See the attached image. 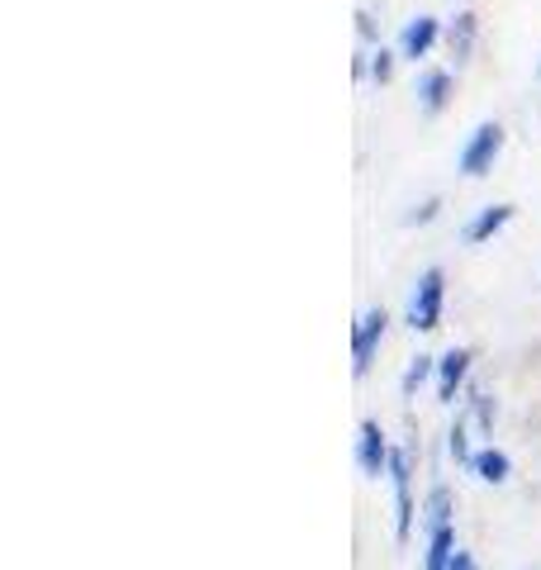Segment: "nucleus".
<instances>
[{
	"label": "nucleus",
	"instance_id": "1",
	"mask_svg": "<svg viewBox=\"0 0 541 570\" xmlns=\"http://www.w3.org/2000/svg\"><path fill=\"white\" fill-rule=\"evenodd\" d=\"M442 309H446V272L442 266H423L419 281H413V291H409L404 324L413 333H437L442 328Z\"/></svg>",
	"mask_w": 541,
	"mask_h": 570
},
{
	"label": "nucleus",
	"instance_id": "18",
	"mask_svg": "<svg viewBox=\"0 0 541 570\" xmlns=\"http://www.w3.org/2000/svg\"><path fill=\"white\" fill-rule=\"evenodd\" d=\"M442 214V195H427V200H419L409 214H404V228H423V224H432Z\"/></svg>",
	"mask_w": 541,
	"mask_h": 570
},
{
	"label": "nucleus",
	"instance_id": "19",
	"mask_svg": "<svg viewBox=\"0 0 541 570\" xmlns=\"http://www.w3.org/2000/svg\"><path fill=\"white\" fill-rule=\"evenodd\" d=\"M356 33H361V39H366V43H381V29H375V20H371L366 10L356 14Z\"/></svg>",
	"mask_w": 541,
	"mask_h": 570
},
{
	"label": "nucleus",
	"instance_id": "2",
	"mask_svg": "<svg viewBox=\"0 0 541 570\" xmlns=\"http://www.w3.org/2000/svg\"><path fill=\"white\" fill-rule=\"evenodd\" d=\"M503 142H509V134H503V124H499V119L475 124V134L465 138V142H461V153H456V171H461V176H471V181L490 176L494 163H499V153H503Z\"/></svg>",
	"mask_w": 541,
	"mask_h": 570
},
{
	"label": "nucleus",
	"instance_id": "9",
	"mask_svg": "<svg viewBox=\"0 0 541 570\" xmlns=\"http://www.w3.org/2000/svg\"><path fill=\"white\" fill-rule=\"evenodd\" d=\"M509 224H513V205H509V200L484 205V209L475 214V219L465 224V243H471V247H484V243H494V238H499Z\"/></svg>",
	"mask_w": 541,
	"mask_h": 570
},
{
	"label": "nucleus",
	"instance_id": "14",
	"mask_svg": "<svg viewBox=\"0 0 541 570\" xmlns=\"http://www.w3.org/2000/svg\"><path fill=\"white\" fill-rule=\"evenodd\" d=\"M427 381H437V356H413V362L404 366V381H400V395L404 400H413V395H419V390L427 385Z\"/></svg>",
	"mask_w": 541,
	"mask_h": 570
},
{
	"label": "nucleus",
	"instance_id": "13",
	"mask_svg": "<svg viewBox=\"0 0 541 570\" xmlns=\"http://www.w3.org/2000/svg\"><path fill=\"white\" fill-rule=\"evenodd\" d=\"M423 538H427V547H423V570H446V561L461 551L456 528H432V532H423Z\"/></svg>",
	"mask_w": 541,
	"mask_h": 570
},
{
	"label": "nucleus",
	"instance_id": "7",
	"mask_svg": "<svg viewBox=\"0 0 541 570\" xmlns=\"http://www.w3.org/2000/svg\"><path fill=\"white\" fill-rule=\"evenodd\" d=\"M442 33H446V29H442L437 14H413V20L400 29V43H394V48H400L404 62H423L427 52L442 43Z\"/></svg>",
	"mask_w": 541,
	"mask_h": 570
},
{
	"label": "nucleus",
	"instance_id": "4",
	"mask_svg": "<svg viewBox=\"0 0 541 570\" xmlns=\"http://www.w3.org/2000/svg\"><path fill=\"white\" fill-rule=\"evenodd\" d=\"M390 494H394V538L409 542L413 538V466H409V452L404 448H394L390 456Z\"/></svg>",
	"mask_w": 541,
	"mask_h": 570
},
{
	"label": "nucleus",
	"instance_id": "8",
	"mask_svg": "<svg viewBox=\"0 0 541 570\" xmlns=\"http://www.w3.org/2000/svg\"><path fill=\"white\" fill-rule=\"evenodd\" d=\"M471 362H475L471 347H451V352L437 356V400L442 404H456L465 381H471Z\"/></svg>",
	"mask_w": 541,
	"mask_h": 570
},
{
	"label": "nucleus",
	"instance_id": "11",
	"mask_svg": "<svg viewBox=\"0 0 541 570\" xmlns=\"http://www.w3.org/2000/svg\"><path fill=\"white\" fill-rule=\"evenodd\" d=\"M471 471L484 480V485H509L513 461H509V452H503V448H494V442H484V448L475 452V461H471Z\"/></svg>",
	"mask_w": 541,
	"mask_h": 570
},
{
	"label": "nucleus",
	"instance_id": "20",
	"mask_svg": "<svg viewBox=\"0 0 541 570\" xmlns=\"http://www.w3.org/2000/svg\"><path fill=\"white\" fill-rule=\"evenodd\" d=\"M446 570H480V561H475V557H471V551H465V547H461V551H456V557H451V561H446Z\"/></svg>",
	"mask_w": 541,
	"mask_h": 570
},
{
	"label": "nucleus",
	"instance_id": "21",
	"mask_svg": "<svg viewBox=\"0 0 541 570\" xmlns=\"http://www.w3.org/2000/svg\"><path fill=\"white\" fill-rule=\"evenodd\" d=\"M537 77H541V62H537Z\"/></svg>",
	"mask_w": 541,
	"mask_h": 570
},
{
	"label": "nucleus",
	"instance_id": "6",
	"mask_svg": "<svg viewBox=\"0 0 541 570\" xmlns=\"http://www.w3.org/2000/svg\"><path fill=\"white\" fill-rule=\"evenodd\" d=\"M451 96H456V81H451V71L446 67H423L419 71V81H413V100H419V115L427 119H437Z\"/></svg>",
	"mask_w": 541,
	"mask_h": 570
},
{
	"label": "nucleus",
	"instance_id": "12",
	"mask_svg": "<svg viewBox=\"0 0 541 570\" xmlns=\"http://www.w3.org/2000/svg\"><path fill=\"white\" fill-rule=\"evenodd\" d=\"M432 528H456V499H451L442 480L423 499V532H432Z\"/></svg>",
	"mask_w": 541,
	"mask_h": 570
},
{
	"label": "nucleus",
	"instance_id": "15",
	"mask_svg": "<svg viewBox=\"0 0 541 570\" xmlns=\"http://www.w3.org/2000/svg\"><path fill=\"white\" fill-rule=\"evenodd\" d=\"M446 452L456 466L471 471V461H475V448H471V423H465V414H456V423L446 428Z\"/></svg>",
	"mask_w": 541,
	"mask_h": 570
},
{
	"label": "nucleus",
	"instance_id": "16",
	"mask_svg": "<svg viewBox=\"0 0 541 570\" xmlns=\"http://www.w3.org/2000/svg\"><path fill=\"white\" fill-rule=\"evenodd\" d=\"M471 419H475V428L484 438H494V419H499V404H494V395H484V390H471Z\"/></svg>",
	"mask_w": 541,
	"mask_h": 570
},
{
	"label": "nucleus",
	"instance_id": "5",
	"mask_svg": "<svg viewBox=\"0 0 541 570\" xmlns=\"http://www.w3.org/2000/svg\"><path fill=\"white\" fill-rule=\"evenodd\" d=\"M390 456H394V442L385 438V428L375 419H361V433H356V466L366 480H381L390 475Z\"/></svg>",
	"mask_w": 541,
	"mask_h": 570
},
{
	"label": "nucleus",
	"instance_id": "10",
	"mask_svg": "<svg viewBox=\"0 0 541 570\" xmlns=\"http://www.w3.org/2000/svg\"><path fill=\"white\" fill-rule=\"evenodd\" d=\"M475 39H480V20H475L471 10H461L456 20L446 24V33H442V43H446V52H451L456 62L471 58V52H475Z\"/></svg>",
	"mask_w": 541,
	"mask_h": 570
},
{
	"label": "nucleus",
	"instance_id": "3",
	"mask_svg": "<svg viewBox=\"0 0 541 570\" xmlns=\"http://www.w3.org/2000/svg\"><path fill=\"white\" fill-rule=\"evenodd\" d=\"M385 333H390V309H381V305H371V309L352 324V376H356V381L371 376L375 352H381Z\"/></svg>",
	"mask_w": 541,
	"mask_h": 570
},
{
	"label": "nucleus",
	"instance_id": "17",
	"mask_svg": "<svg viewBox=\"0 0 541 570\" xmlns=\"http://www.w3.org/2000/svg\"><path fill=\"white\" fill-rule=\"evenodd\" d=\"M394 58H400V48H385V43L371 48V81L375 86H390L394 81Z\"/></svg>",
	"mask_w": 541,
	"mask_h": 570
}]
</instances>
